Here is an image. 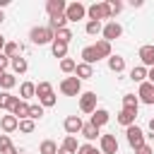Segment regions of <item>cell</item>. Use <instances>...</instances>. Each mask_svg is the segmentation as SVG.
<instances>
[{"mask_svg":"<svg viewBox=\"0 0 154 154\" xmlns=\"http://www.w3.org/2000/svg\"><path fill=\"white\" fill-rule=\"evenodd\" d=\"M29 118H31V120L43 118V106H41V103H29Z\"/></svg>","mask_w":154,"mask_h":154,"instance_id":"e575fe53","label":"cell"},{"mask_svg":"<svg viewBox=\"0 0 154 154\" xmlns=\"http://www.w3.org/2000/svg\"><path fill=\"white\" fill-rule=\"evenodd\" d=\"M7 67H10V58L5 53H0V72H7Z\"/></svg>","mask_w":154,"mask_h":154,"instance_id":"b9f144b4","label":"cell"},{"mask_svg":"<svg viewBox=\"0 0 154 154\" xmlns=\"http://www.w3.org/2000/svg\"><path fill=\"white\" fill-rule=\"evenodd\" d=\"M135 154H154V149H152L149 144H142L140 149H135Z\"/></svg>","mask_w":154,"mask_h":154,"instance_id":"7bdbcfd3","label":"cell"},{"mask_svg":"<svg viewBox=\"0 0 154 154\" xmlns=\"http://www.w3.org/2000/svg\"><path fill=\"white\" fill-rule=\"evenodd\" d=\"M125 137H128V144H130L132 149H140L142 144H147V142H144V130L137 128V125L125 128Z\"/></svg>","mask_w":154,"mask_h":154,"instance_id":"3957f363","label":"cell"},{"mask_svg":"<svg viewBox=\"0 0 154 154\" xmlns=\"http://www.w3.org/2000/svg\"><path fill=\"white\" fill-rule=\"evenodd\" d=\"M31 96H36V84H34V82H22V87H19V99H22V101H29Z\"/></svg>","mask_w":154,"mask_h":154,"instance_id":"44dd1931","label":"cell"},{"mask_svg":"<svg viewBox=\"0 0 154 154\" xmlns=\"http://www.w3.org/2000/svg\"><path fill=\"white\" fill-rule=\"evenodd\" d=\"M137 55H140V63H142L147 70H152V67H154V46H152V43H144V46H140Z\"/></svg>","mask_w":154,"mask_h":154,"instance_id":"ba28073f","label":"cell"},{"mask_svg":"<svg viewBox=\"0 0 154 154\" xmlns=\"http://www.w3.org/2000/svg\"><path fill=\"white\" fill-rule=\"evenodd\" d=\"M123 108L137 113V108H140V99H137L135 94H123Z\"/></svg>","mask_w":154,"mask_h":154,"instance_id":"484cf974","label":"cell"},{"mask_svg":"<svg viewBox=\"0 0 154 154\" xmlns=\"http://www.w3.org/2000/svg\"><path fill=\"white\" fill-rule=\"evenodd\" d=\"M77 154H101V152H99V149H96L94 144H89V142H87V144H79Z\"/></svg>","mask_w":154,"mask_h":154,"instance_id":"74e56055","label":"cell"},{"mask_svg":"<svg viewBox=\"0 0 154 154\" xmlns=\"http://www.w3.org/2000/svg\"><path fill=\"white\" fill-rule=\"evenodd\" d=\"M10 99H12L10 91H0V108H10Z\"/></svg>","mask_w":154,"mask_h":154,"instance_id":"f35d334b","label":"cell"},{"mask_svg":"<svg viewBox=\"0 0 154 154\" xmlns=\"http://www.w3.org/2000/svg\"><path fill=\"white\" fill-rule=\"evenodd\" d=\"M0 128H2L5 135H7V132H14V130H19V118H14L12 113H10V116H2V118H0Z\"/></svg>","mask_w":154,"mask_h":154,"instance_id":"4fadbf2b","label":"cell"},{"mask_svg":"<svg viewBox=\"0 0 154 154\" xmlns=\"http://www.w3.org/2000/svg\"><path fill=\"white\" fill-rule=\"evenodd\" d=\"M101 34H103V41H108V43H111L113 38H120V36H123V26H120L116 19H111V22L103 26V31H101Z\"/></svg>","mask_w":154,"mask_h":154,"instance_id":"9c48e42d","label":"cell"},{"mask_svg":"<svg viewBox=\"0 0 154 154\" xmlns=\"http://www.w3.org/2000/svg\"><path fill=\"white\" fill-rule=\"evenodd\" d=\"M99 130H101V128H96V125H91V123H84V128H82V132H79V135L91 144L96 137H101V132H99Z\"/></svg>","mask_w":154,"mask_h":154,"instance_id":"e0dca14e","label":"cell"},{"mask_svg":"<svg viewBox=\"0 0 154 154\" xmlns=\"http://www.w3.org/2000/svg\"><path fill=\"white\" fill-rule=\"evenodd\" d=\"M38 103H41L43 108H51V106H55V103H58V99H55V94H48V96L38 99Z\"/></svg>","mask_w":154,"mask_h":154,"instance_id":"8d00e7d4","label":"cell"},{"mask_svg":"<svg viewBox=\"0 0 154 154\" xmlns=\"http://www.w3.org/2000/svg\"><path fill=\"white\" fill-rule=\"evenodd\" d=\"M147 77H149V82H152V84H154V67H152V70H149V72H147Z\"/></svg>","mask_w":154,"mask_h":154,"instance_id":"bcb514c9","label":"cell"},{"mask_svg":"<svg viewBox=\"0 0 154 154\" xmlns=\"http://www.w3.org/2000/svg\"><path fill=\"white\" fill-rule=\"evenodd\" d=\"M87 14H89V22H101V19H111V7L108 2H94L87 7Z\"/></svg>","mask_w":154,"mask_h":154,"instance_id":"7a4b0ae2","label":"cell"},{"mask_svg":"<svg viewBox=\"0 0 154 154\" xmlns=\"http://www.w3.org/2000/svg\"><path fill=\"white\" fill-rule=\"evenodd\" d=\"M60 70H63L65 75H70V72L77 70V63H75L72 58H63V60H60Z\"/></svg>","mask_w":154,"mask_h":154,"instance_id":"836d02e7","label":"cell"},{"mask_svg":"<svg viewBox=\"0 0 154 154\" xmlns=\"http://www.w3.org/2000/svg\"><path fill=\"white\" fill-rule=\"evenodd\" d=\"M60 91H63L65 96H79V94H82V82H79L77 77H65V79L60 82Z\"/></svg>","mask_w":154,"mask_h":154,"instance_id":"277c9868","label":"cell"},{"mask_svg":"<svg viewBox=\"0 0 154 154\" xmlns=\"http://www.w3.org/2000/svg\"><path fill=\"white\" fill-rule=\"evenodd\" d=\"M29 38H31V43H36V46H46V43H53V41H55V34H53L48 26H34V29L29 31Z\"/></svg>","mask_w":154,"mask_h":154,"instance_id":"6da1fadb","label":"cell"},{"mask_svg":"<svg viewBox=\"0 0 154 154\" xmlns=\"http://www.w3.org/2000/svg\"><path fill=\"white\" fill-rule=\"evenodd\" d=\"M135 118H137V113H135V111H125V108H123V111L116 116V120H118L123 128H130V125H135Z\"/></svg>","mask_w":154,"mask_h":154,"instance_id":"ffe728a7","label":"cell"},{"mask_svg":"<svg viewBox=\"0 0 154 154\" xmlns=\"http://www.w3.org/2000/svg\"><path fill=\"white\" fill-rule=\"evenodd\" d=\"M60 147H65V149H70V152H75V154H77L79 142H77V137H75V135H67V137L63 140V144H60Z\"/></svg>","mask_w":154,"mask_h":154,"instance_id":"1f68e13d","label":"cell"},{"mask_svg":"<svg viewBox=\"0 0 154 154\" xmlns=\"http://www.w3.org/2000/svg\"><path fill=\"white\" fill-rule=\"evenodd\" d=\"M55 41H63V43H70L72 41V31L65 26V29H58L55 31Z\"/></svg>","mask_w":154,"mask_h":154,"instance_id":"d590c367","label":"cell"},{"mask_svg":"<svg viewBox=\"0 0 154 154\" xmlns=\"http://www.w3.org/2000/svg\"><path fill=\"white\" fill-rule=\"evenodd\" d=\"M65 10H67V2L65 0H48L46 2L48 17H60V14H65Z\"/></svg>","mask_w":154,"mask_h":154,"instance_id":"30bf717a","label":"cell"},{"mask_svg":"<svg viewBox=\"0 0 154 154\" xmlns=\"http://www.w3.org/2000/svg\"><path fill=\"white\" fill-rule=\"evenodd\" d=\"M99 147H101V154H118V140H116V135H101L99 137Z\"/></svg>","mask_w":154,"mask_h":154,"instance_id":"52a82bcc","label":"cell"},{"mask_svg":"<svg viewBox=\"0 0 154 154\" xmlns=\"http://www.w3.org/2000/svg\"><path fill=\"white\" fill-rule=\"evenodd\" d=\"M149 130H152V135H154V118L149 120Z\"/></svg>","mask_w":154,"mask_h":154,"instance_id":"7dc6e473","label":"cell"},{"mask_svg":"<svg viewBox=\"0 0 154 154\" xmlns=\"http://www.w3.org/2000/svg\"><path fill=\"white\" fill-rule=\"evenodd\" d=\"M84 31H87L89 36H96V34H101V31H103V24H101V22H87Z\"/></svg>","mask_w":154,"mask_h":154,"instance_id":"d6a6232c","label":"cell"},{"mask_svg":"<svg viewBox=\"0 0 154 154\" xmlns=\"http://www.w3.org/2000/svg\"><path fill=\"white\" fill-rule=\"evenodd\" d=\"M36 130V120H31V118H24V120H19V132H24V135H31Z\"/></svg>","mask_w":154,"mask_h":154,"instance_id":"4dcf8cb0","label":"cell"},{"mask_svg":"<svg viewBox=\"0 0 154 154\" xmlns=\"http://www.w3.org/2000/svg\"><path fill=\"white\" fill-rule=\"evenodd\" d=\"M2 22H5V12L0 10V24H2Z\"/></svg>","mask_w":154,"mask_h":154,"instance_id":"c3c4849f","label":"cell"},{"mask_svg":"<svg viewBox=\"0 0 154 154\" xmlns=\"http://www.w3.org/2000/svg\"><path fill=\"white\" fill-rule=\"evenodd\" d=\"M0 77H2V72H0Z\"/></svg>","mask_w":154,"mask_h":154,"instance_id":"681fc988","label":"cell"},{"mask_svg":"<svg viewBox=\"0 0 154 154\" xmlns=\"http://www.w3.org/2000/svg\"><path fill=\"white\" fill-rule=\"evenodd\" d=\"M108 70H111V72H116V75H120V72L125 70V58H123V55H118V53H116V55H111V58H108Z\"/></svg>","mask_w":154,"mask_h":154,"instance_id":"d6986e66","label":"cell"},{"mask_svg":"<svg viewBox=\"0 0 154 154\" xmlns=\"http://www.w3.org/2000/svg\"><path fill=\"white\" fill-rule=\"evenodd\" d=\"M82 63H87V65H94V63H99V55H96L94 46H84V48H82Z\"/></svg>","mask_w":154,"mask_h":154,"instance_id":"cb8c5ba5","label":"cell"},{"mask_svg":"<svg viewBox=\"0 0 154 154\" xmlns=\"http://www.w3.org/2000/svg\"><path fill=\"white\" fill-rule=\"evenodd\" d=\"M108 118H111V113L106 111V108H96L94 113H91V125H96V128H101V125H106L108 123Z\"/></svg>","mask_w":154,"mask_h":154,"instance_id":"2e32d148","label":"cell"},{"mask_svg":"<svg viewBox=\"0 0 154 154\" xmlns=\"http://www.w3.org/2000/svg\"><path fill=\"white\" fill-rule=\"evenodd\" d=\"M94 51H96L99 60H101V58H106V60H108V58L113 55V48H111V43H108V41H103V38H99V41L94 43Z\"/></svg>","mask_w":154,"mask_h":154,"instance_id":"5bb4252c","label":"cell"},{"mask_svg":"<svg viewBox=\"0 0 154 154\" xmlns=\"http://www.w3.org/2000/svg\"><path fill=\"white\" fill-rule=\"evenodd\" d=\"M79 111L89 113V116L96 111V91H82L79 94Z\"/></svg>","mask_w":154,"mask_h":154,"instance_id":"5b68a950","label":"cell"},{"mask_svg":"<svg viewBox=\"0 0 154 154\" xmlns=\"http://www.w3.org/2000/svg\"><path fill=\"white\" fill-rule=\"evenodd\" d=\"M12 147V142H10V135H0V154L5 152V149H10Z\"/></svg>","mask_w":154,"mask_h":154,"instance_id":"60d3db41","label":"cell"},{"mask_svg":"<svg viewBox=\"0 0 154 154\" xmlns=\"http://www.w3.org/2000/svg\"><path fill=\"white\" fill-rule=\"evenodd\" d=\"M137 99L142 103H154V84L152 82H142L140 84V91H137Z\"/></svg>","mask_w":154,"mask_h":154,"instance_id":"7c38bea8","label":"cell"},{"mask_svg":"<svg viewBox=\"0 0 154 154\" xmlns=\"http://www.w3.org/2000/svg\"><path fill=\"white\" fill-rule=\"evenodd\" d=\"M65 17H67V22H79V19L87 17V7L82 2H70L67 10H65Z\"/></svg>","mask_w":154,"mask_h":154,"instance_id":"8992f818","label":"cell"},{"mask_svg":"<svg viewBox=\"0 0 154 154\" xmlns=\"http://www.w3.org/2000/svg\"><path fill=\"white\" fill-rule=\"evenodd\" d=\"M58 144L53 142V140H43L41 144H38V154H58Z\"/></svg>","mask_w":154,"mask_h":154,"instance_id":"4316f807","label":"cell"},{"mask_svg":"<svg viewBox=\"0 0 154 154\" xmlns=\"http://www.w3.org/2000/svg\"><path fill=\"white\" fill-rule=\"evenodd\" d=\"M108 7H111V14H118L123 10V2L120 0H108Z\"/></svg>","mask_w":154,"mask_h":154,"instance_id":"ab89813d","label":"cell"},{"mask_svg":"<svg viewBox=\"0 0 154 154\" xmlns=\"http://www.w3.org/2000/svg\"><path fill=\"white\" fill-rule=\"evenodd\" d=\"M147 72H149V70H147L144 65H135V67L130 70V79L142 84V82H147Z\"/></svg>","mask_w":154,"mask_h":154,"instance_id":"7402d4cb","label":"cell"},{"mask_svg":"<svg viewBox=\"0 0 154 154\" xmlns=\"http://www.w3.org/2000/svg\"><path fill=\"white\" fill-rule=\"evenodd\" d=\"M2 154H19V149H17V147H14V144H12V147H10V149H5V152H2Z\"/></svg>","mask_w":154,"mask_h":154,"instance_id":"ee69618b","label":"cell"},{"mask_svg":"<svg viewBox=\"0 0 154 154\" xmlns=\"http://www.w3.org/2000/svg\"><path fill=\"white\" fill-rule=\"evenodd\" d=\"M12 116H14V118H19V120L29 118V103H26V101H19V103H17V108L12 111Z\"/></svg>","mask_w":154,"mask_h":154,"instance_id":"f546056e","label":"cell"},{"mask_svg":"<svg viewBox=\"0 0 154 154\" xmlns=\"http://www.w3.org/2000/svg\"><path fill=\"white\" fill-rule=\"evenodd\" d=\"M58 154H75V152H70V149H65V147H60V149H58Z\"/></svg>","mask_w":154,"mask_h":154,"instance_id":"f6af8a7d","label":"cell"},{"mask_svg":"<svg viewBox=\"0 0 154 154\" xmlns=\"http://www.w3.org/2000/svg\"><path fill=\"white\" fill-rule=\"evenodd\" d=\"M51 53H53V58H67V43H63V41H53L51 43Z\"/></svg>","mask_w":154,"mask_h":154,"instance_id":"603a6c76","label":"cell"},{"mask_svg":"<svg viewBox=\"0 0 154 154\" xmlns=\"http://www.w3.org/2000/svg\"><path fill=\"white\" fill-rule=\"evenodd\" d=\"M48 94H53V84H51V82H46V79H43V82H38V84H36V96H38V99H43V96H48Z\"/></svg>","mask_w":154,"mask_h":154,"instance_id":"f1b7e54d","label":"cell"},{"mask_svg":"<svg viewBox=\"0 0 154 154\" xmlns=\"http://www.w3.org/2000/svg\"><path fill=\"white\" fill-rule=\"evenodd\" d=\"M63 125H65V132H67V135H77V132H82V128H84V123H82L79 116H67Z\"/></svg>","mask_w":154,"mask_h":154,"instance_id":"8fae6325","label":"cell"},{"mask_svg":"<svg viewBox=\"0 0 154 154\" xmlns=\"http://www.w3.org/2000/svg\"><path fill=\"white\" fill-rule=\"evenodd\" d=\"M0 87H2L5 91H10L12 87H17V75H14V72H2V77H0Z\"/></svg>","mask_w":154,"mask_h":154,"instance_id":"d4e9b609","label":"cell"},{"mask_svg":"<svg viewBox=\"0 0 154 154\" xmlns=\"http://www.w3.org/2000/svg\"><path fill=\"white\" fill-rule=\"evenodd\" d=\"M19 51H22V46H19V43H14V41H7V43H5V51H2V53H5V55H7L10 60H12V58H17V55H19Z\"/></svg>","mask_w":154,"mask_h":154,"instance_id":"83f0119b","label":"cell"},{"mask_svg":"<svg viewBox=\"0 0 154 154\" xmlns=\"http://www.w3.org/2000/svg\"><path fill=\"white\" fill-rule=\"evenodd\" d=\"M75 77H77L79 82H82V79H91V77H94V65H87V63H77Z\"/></svg>","mask_w":154,"mask_h":154,"instance_id":"9a60e30c","label":"cell"},{"mask_svg":"<svg viewBox=\"0 0 154 154\" xmlns=\"http://www.w3.org/2000/svg\"><path fill=\"white\" fill-rule=\"evenodd\" d=\"M10 67H12V72H14V75H24V72L29 70V63H26V58L17 55V58H12V60H10Z\"/></svg>","mask_w":154,"mask_h":154,"instance_id":"ac0fdd59","label":"cell"}]
</instances>
